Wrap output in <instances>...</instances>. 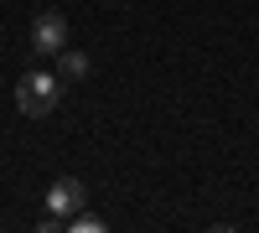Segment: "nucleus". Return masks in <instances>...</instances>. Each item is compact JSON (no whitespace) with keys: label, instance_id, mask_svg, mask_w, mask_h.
I'll return each mask as SVG.
<instances>
[{"label":"nucleus","instance_id":"1","mask_svg":"<svg viewBox=\"0 0 259 233\" xmlns=\"http://www.w3.org/2000/svg\"><path fill=\"white\" fill-rule=\"evenodd\" d=\"M57 104H62V78H57V73H26V78L16 83V109H21V114L47 119Z\"/></svg>","mask_w":259,"mask_h":233},{"label":"nucleus","instance_id":"2","mask_svg":"<svg viewBox=\"0 0 259 233\" xmlns=\"http://www.w3.org/2000/svg\"><path fill=\"white\" fill-rule=\"evenodd\" d=\"M83 202H89V187H83L78 176H57V181L47 187V213L62 218V223H68L73 213H83Z\"/></svg>","mask_w":259,"mask_h":233},{"label":"nucleus","instance_id":"3","mask_svg":"<svg viewBox=\"0 0 259 233\" xmlns=\"http://www.w3.org/2000/svg\"><path fill=\"white\" fill-rule=\"evenodd\" d=\"M31 47L36 52H62L68 47V16L62 11H41L31 21Z\"/></svg>","mask_w":259,"mask_h":233},{"label":"nucleus","instance_id":"4","mask_svg":"<svg viewBox=\"0 0 259 233\" xmlns=\"http://www.w3.org/2000/svg\"><path fill=\"white\" fill-rule=\"evenodd\" d=\"M57 78H62V83H83V78H89V57L62 47V52H57Z\"/></svg>","mask_w":259,"mask_h":233},{"label":"nucleus","instance_id":"5","mask_svg":"<svg viewBox=\"0 0 259 233\" xmlns=\"http://www.w3.org/2000/svg\"><path fill=\"white\" fill-rule=\"evenodd\" d=\"M68 228H78V233H104V218H99V213H73Z\"/></svg>","mask_w":259,"mask_h":233}]
</instances>
